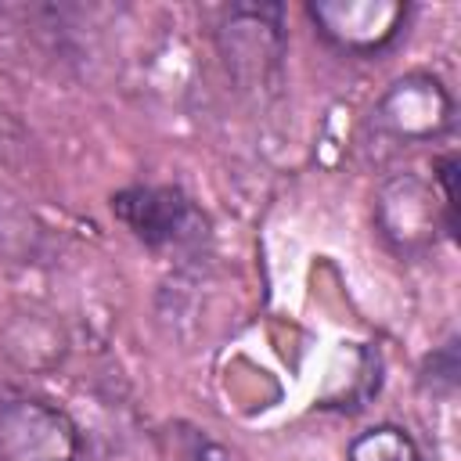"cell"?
I'll return each instance as SVG.
<instances>
[{"instance_id":"cell-5","label":"cell","mask_w":461,"mask_h":461,"mask_svg":"<svg viewBox=\"0 0 461 461\" xmlns=\"http://www.w3.org/2000/svg\"><path fill=\"white\" fill-rule=\"evenodd\" d=\"M439 220H443V230L454 238L457 234V220L447 216L443 202H436V187L425 184L418 173H396L378 187L375 223H378V234L396 252L429 249L436 241Z\"/></svg>"},{"instance_id":"cell-1","label":"cell","mask_w":461,"mask_h":461,"mask_svg":"<svg viewBox=\"0 0 461 461\" xmlns=\"http://www.w3.org/2000/svg\"><path fill=\"white\" fill-rule=\"evenodd\" d=\"M79 425L40 396L0 389V461H79Z\"/></svg>"},{"instance_id":"cell-4","label":"cell","mask_w":461,"mask_h":461,"mask_svg":"<svg viewBox=\"0 0 461 461\" xmlns=\"http://www.w3.org/2000/svg\"><path fill=\"white\" fill-rule=\"evenodd\" d=\"M112 212L148 249H191L209 234V220L180 187H126L112 194Z\"/></svg>"},{"instance_id":"cell-7","label":"cell","mask_w":461,"mask_h":461,"mask_svg":"<svg viewBox=\"0 0 461 461\" xmlns=\"http://www.w3.org/2000/svg\"><path fill=\"white\" fill-rule=\"evenodd\" d=\"M346 461H421L418 443L400 425H371L353 436Z\"/></svg>"},{"instance_id":"cell-2","label":"cell","mask_w":461,"mask_h":461,"mask_svg":"<svg viewBox=\"0 0 461 461\" xmlns=\"http://www.w3.org/2000/svg\"><path fill=\"white\" fill-rule=\"evenodd\" d=\"M285 11L277 4H234L216 29L220 54L241 86H277L285 58Z\"/></svg>"},{"instance_id":"cell-3","label":"cell","mask_w":461,"mask_h":461,"mask_svg":"<svg viewBox=\"0 0 461 461\" xmlns=\"http://www.w3.org/2000/svg\"><path fill=\"white\" fill-rule=\"evenodd\" d=\"M454 126V97L432 72H407L371 108V130L396 144L436 140Z\"/></svg>"},{"instance_id":"cell-8","label":"cell","mask_w":461,"mask_h":461,"mask_svg":"<svg viewBox=\"0 0 461 461\" xmlns=\"http://www.w3.org/2000/svg\"><path fill=\"white\" fill-rule=\"evenodd\" d=\"M457 375H461L457 339H447L443 346H436V349L425 357L418 382H421V389H429V393H443V396H450V393L457 389Z\"/></svg>"},{"instance_id":"cell-6","label":"cell","mask_w":461,"mask_h":461,"mask_svg":"<svg viewBox=\"0 0 461 461\" xmlns=\"http://www.w3.org/2000/svg\"><path fill=\"white\" fill-rule=\"evenodd\" d=\"M306 14L331 47H339L346 54H378L400 36V29L407 22V4H396V0H317V4H306Z\"/></svg>"},{"instance_id":"cell-9","label":"cell","mask_w":461,"mask_h":461,"mask_svg":"<svg viewBox=\"0 0 461 461\" xmlns=\"http://www.w3.org/2000/svg\"><path fill=\"white\" fill-rule=\"evenodd\" d=\"M29 158V133L25 126L0 104V162L4 166H25Z\"/></svg>"}]
</instances>
